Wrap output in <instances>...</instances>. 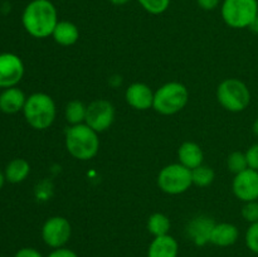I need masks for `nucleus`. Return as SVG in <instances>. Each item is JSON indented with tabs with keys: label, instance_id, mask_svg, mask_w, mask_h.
<instances>
[{
	"label": "nucleus",
	"instance_id": "f257e3e1",
	"mask_svg": "<svg viewBox=\"0 0 258 257\" xmlns=\"http://www.w3.org/2000/svg\"><path fill=\"white\" fill-rule=\"evenodd\" d=\"M58 13L50 0H33L25 7L22 23L28 34L34 38H47L58 24Z\"/></svg>",
	"mask_w": 258,
	"mask_h": 257
},
{
	"label": "nucleus",
	"instance_id": "f03ea898",
	"mask_svg": "<svg viewBox=\"0 0 258 257\" xmlns=\"http://www.w3.org/2000/svg\"><path fill=\"white\" fill-rule=\"evenodd\" d=\"M66 149L78 160H90L97 155L100 150L98 133L86 123L72 125L66 131Z\"/></svg>",
	"mask_w": 258,
	"mask_h": 257
},
{
	"label": "nucleus",
	"instance_id": "7ed1b4c3",
	"mask_svg": "<svg viewBox=\"0 0 258 257\" xmlns=\"http://www.w3.org/2000/svg\"><path fill=\"white\" fill-rule=\"evenodd\" d=\"M23 113L29 126L35 130H45L54 122L57 108L49 95L35 92L27 97Z\"/></svg>",
	"mask_w": 258,
	"mask_h": 257
},
{
	"label": "nucleus",
	"instance_id": "20e7f679",
	"mask_svg": "<svg viewBox=\"0 0 258 257\" xmlns=\"http://www.w3.org/2000/svg\"><path fill=\"white\" fill-rule=\"evenodd\" d=\"M189 101L188 88L180 82H168L154 92L153 108L160 115H175Z\"/></svg>",
	"mask_w": 258,
	"mask_h": 257
},
{
	"label": "nucleus",
	"instance_id": "39448f33",
	"mask_svg": "<svg viewBox=\"0 0 258 257\" xmlns=\"http://www.w3.org/2000/svg\"><path fill=\"white\" fill-rule=\"evenodd\" d=\"M222 18L228 27L234 29L253 27L258 14L257 0H223Z\"/></svg>",
	"mask_w": 258,
	"mask_h": 257
},
{
	"label": "nucleus",
	"instance_id": "423d86ee",
	"mask_svg": "<svg viewBox=\"0 0 258 257\" xmlns=\"http://www.w3.org/2000/svg\"><path fill=\"white\" fill-rule=\"evenodd\" d=\"M217 98L223 108L231 112H241L251 102V92L238 78H227L217 88Z\"/></svg>",
	"mask_w": 258,
	"mask_h": 257
},
{
	"label": "nucleus",
	"instance_id": "0eeeda50",
	"mask_svg": "<svg viewBox=\"0 0 258 257\" xmlns=\"http://www.w3.org/2000/svg\"><path fill=\"white\" fill-rule=\"evenodd\" d=\"M193 184L191 170L180 163L169 164L164 166L158 175V185L164 193L178 196L184 193Z\"/></svg>",
	"mask_w": 258,
	"mask_h": 257
},
{
	"label": "nucleus",
	"instance_id": "6e6552de",
	"mask_svg": "<svg viewBox=\"0 0 258 257\" xmlns=\"http://www.w3.org/2000/svg\"><path fill=\"white\" fill-rule=\"evenodd\" d=\"M72 227L64 217L54 216L48 218L42 227V238L47 246L52 248H60L70 241Z\"/></svg>",
	"mask_w": 258,
	"mask_h": 257
},
{
	"label": "nucleus",
	"instance_id": "1a4fd4ad",
	"mask_svg": "<svg viewBox=\"0 0 258 257\" xmlns=\"http://www.w3.org/2000/svg\"><path fill=\"white\" fill-rule=\"evenodd\" d=\"M115 121V107L107 100H95L87 106L86 125L90 126L96 133H103Z\"/></svg>",
	"mask_w": 258,
	"mask_h": 257
},
{
	"label": "nucleus",
	"instance_id": "9d476101",
	"mask_svg": "<svg viewBox=\"0 0 258 257\" xmlns=\"http://www.w3.org/2000/svg\"><path fill=\"white\" fill-rule=\"evenodd\" d=\"M24 76V63L14 53L0 54V87H15Z\"/></svg>",
	"mask_w": 258,
	"mask_h": 257
},
{
	"label": "nucleus",
	"instance_id": "9b49d317",
	"mask_svg": "<svg viewBox=\"0 0 258 257\" xmlns=\"http://www.w3.org/2000/svg\"><path fill=\"white\" fill-rule=\"evenodd\" d=\"M232 189L234 196L243 203L258 201V171L248 168L242 173L236 174Z\"/></svg>",
	"mask_w": 258,
	"mask_h": 257
},
{
	"label": "nucleus",
	"instance_id": "f8f14e48",
	"mask_svg": "<svg viewBox=\"0 0 258 257\" xmlns=\"http://www.w3.org/2000/svg\"><path fill=\"white\" fill-rule=\"evenodd\" d=\"M216 222L208 216H197L191 219L186 227L188 237L197 246H206L211 242V234Z\"/></svg>",
	"mask_w": 258,
	"mask_h": 257
},
{
	"label": "nucleus",
	"instance_id": "ddd939ff",
	"mask_svg": "<svg viewBox=\"0 0 258 257\" xmlns=\"http://www.w3.org/2000/svg\"><path fill=\"white\" fill-rule=\"evenodd\" d=\"M125 98L131 107L139 111L149 110L154 105V92L143 82H135L128 86L125 92Z\"/></svg>",
	"mask_w": 258,
	"mask_h": 257
},
{
	"label": "nucleus",
	"instance_id": "4468645a",
	"mask_svg": "<svg viewBox=\"0 0 258 257\" xmlns=\"http://www.w3.org/2000/svg\"><path fill=\"white\" fill-rule=\"evenodd\" d=\"M25 101H27V96L17 86L15 87L5 88L0 93V111L8 113V115L17 113L19 111H23Z\"/></svg>",
	"mask_w": 258,
	"mask_h": 257
},
{
	"label": "nucleus",
	"instance_id": "2eb2a0df",
	"mask_svg": "<svg viewBox=\"0 0 258 257\" xmlns=\"http://www.w3.org/2000/svg\"><path fill=\"white\" fill-rule=\"evenodd\" d=\"M179 244L170 234L155 237L149 246L148 257H178Z\"/></svg>",
	"mask_w": 258,
	"mask_h": 257
},
{
	"label": "nucleus",
	"instance_id": "dca6fc26",
	"mask_svg": "<svg viewBox=\"0 0 258 257\" xmlns=\"http://www.w3.org/2000/svg\"><path fill=\"white\" fill-rule=\"evenodd\" d=\"M178 156L179 163L190 170L202 165L204 159L203 150L201 149V146L193 141H185L181 144L178 150Z\"/></svg>",
	"mask_w": 258,
	"mask_h": 257
},
{
	"label": "nucleus",
	"instance_id": "f3484780",
	"mask_svg": "<svg viewBox=\"0 0 258 257\" xmlns=\"http://www.w3.org/2000/svg\"><path fill=\"white\" fill-rule=\"evenodd\" d=\"M239 232L232 223H216L211 234V243L219 247H229L234 244L238 239Z\"/></svg>",
	"mask_w": 258,
	"mask_h": 257
},
{
	"label": "nucleus",
	"instance_id": "a211bd4d",
	"mask_svg": "<svg viewBox=\"0 0 258 257\" xmlns=\"http://www.w3.org/2000/svg\"><path fill=\"white\" fill-rule=\"evenodd\" d=\"M52 37L54 42L59 45L70 47V45L77 43L78 38H80V30L75 23L68 22V20H60L55 25Z\"/></svg>",
	"mask_w": 258,
	"mask_h": 257
},
{
	"label": "nucleus",
	"instance_id": "6ab92c4d",
	"mask_svg": "<svg viewBox=\"0 0 258 257\" xmlns=\"http://www.w3.org/2000/svg\"><path fill=\"white\" fill-rule=\"evenodd\" d=\"M30 173V165L25 159L17 158L13 159L9 164L5 168V179H7L9 183L18 184L22 183L27 179V176Z\"/></svg>",
	"mask_w": 258,
	"mask_h": 257
},
{
	"label": "nucleus",
	"instance_id": "aec40b11",
	"mask_svg": "<svg viewBox=\"0 0 258 257\" xmlns=\"http://www.w3.org/2000/svg\"><path fill=\"white\" fill-rule=\"evenodd\" d=\"M170 219L164 213H154L148 219V229L154 237L166 236L170 231Z\"/></svg>",
	"mask_w": 258,
	"mask_h": 257
},
{
	"label": "nucleus",
	"instance_id": "412c9836",
	"mask_svg": "<svg viewBox=\"0 0 258 257\" xmlns=\"http://www.w3.org/2000/svg\"><path fill=\"white\" fill-rule=\"evenodd\" d=\"M66 120L71 125H78L85 123L86 113H87V106L78 100H73L66 106Z\"/></svg>",
	"mask_w": 258,
	"mask_h": 257
},
{
	"label": "nucleus",
	"instance_id": "4be33fe9",
	"mask_svg": "<svg viewBox=\"0 0 258 257\" xmlns=\"http://www.w3.org/2000/svg\"><path fill=\"white\" fill-rule=\"evenodd\" d=\"M214 176L216 174H214L213 169L203 165V164L191 170V180L197 186H208L209 184L213 183Z\"/></svg>",
	"mask_w": 258,
	"mask_h": 257
},
{
	"label": "nucleus",
	"instance_id": "5701e85b",
	"mask_svg": "<svg viewBox=\"0 0 258 257\" xmlns=\"http://www.w3.org/2000/svg\"><path fill=\"white\" fill-rule=\"evenodd\" d=\"M227 166H228L229 171L236 174L242 173L243 170L248 169V161H247L246 153L242 151H233L231 155L227 159Z\"/></svg>",
	"mask_w": 258,
	"mask_h": 257
},
{
	"label": "nucleus",
	"instance_id": "b1692460",
	"mask_svg": "<svg viewBox=\"0 0 258 257\" xmlns=\"http://www.w3.org/2000/svg\"><path fill=\"white\" fill-rule=\"evenodd\" d=\"M139 4L153 15L163 14L170 5V0H138Z\"/></svg>",
	"mask_w": 258,
	"mask_h": 257
},
{
	"label": "nucleus",
	"instance_id": "393cba45",
	"mask_svg": "<svg viewBox=\"0 0 258 257\" xmlns=\"http://www.w3.org/2000/svg\"><path fill=\"white\" fill-rule=\"evenodd\" d=\"M246 246L249 251L258 254V222L251 223L247 228Z\"/></svg>",
	"mask_w": 258,
	"mask_h": 257
},
{
	"label": "nucleus",
	"instance_id": "a878e982",
	"mask_svg": "<svg viewBox=\"0 0 258 257\" xmlns=\"http://www.w3.org/2000/svg\"><path fill=\"white\" fill-rule=\"evenodd\" d=\"M241 213L244 221L249 222V223L258 222V201L246 202L244 206L242 207Z\"/></svg>",
	"mask_w": 258,
	"mask_h": 257
},
{
	"label": "nucleus",
	"instance_id": "bb28decb",
	"mask_svg": "<svg viewBox=\"0 0 258 257\" xmlns=\"http://www.w3.org/2000/svg\"><path fill=\"white\" fill-rule=\"evenodd\" d=\"M246 158L247 161H248V168L258 171V143L253 144V145L246 151Z\"/></svg>",
	"mask_w": 258,
	"mask_h": 257
},
{
	"label": "nucleus",
	"instance_id": "cd10ccee",
	"mask_svg": "<svg viewBox=\"0 0 258 257\" xmlns=\"http://www.w3.org/2000/svg\"><path fill=\"white\" fill-rule=\"evenodd\" d=\"M48 257H78L75 251L66 247H60V248H55L48 254Z\"/></svg>",
	"mask_w": 258,
	"mask_h": 257
},
{
	"label": "nucleus",
	"instance_id": "c85d7f7f",
	"mask_svg": "<svg viewBox=\"0 0 258 257\" xmlns=\"http://www.w3.org/2000/svg\"><path fill=\"white\" fill-rule=\"evenodd\" d=\"M14 257H43L42 253L39 251H37L35 248H30V247H25V248L19 249V251L15 253Z\"/></svg>",
	"mask_w": 258,
	"mask_h": 257
},
{
	"label": "nucleus",
	"instance_id": "c756f323",
	"mask_svg": "<svg viewBox=\"0 0 258 257\" xmlns=\"http://www.w3.org/2000/svg\"><path fill=\"white\" fill-rule=\"evenodd\" d=\"M199 7L204 10H214L219 5L221 0H197Z\"/></svg>",
	"mask_w": 258,
	"mask_h": 257
},
{
	"label": "nucleus",
	"instance_id": "7c9ffc66",
	"mask_svg": "<svg viewBox=\"0 0 258 257\" xmlns=\"http://www.w3.org/2000/svg\"><path fill=\"white\" fill-rule=\"evenodd\" d=\"M130 2V0H110L111 4L113 5H117V7H121V5H125L127 4V3Z\"/></svg>",
	"mask_w": 258,
	"mask_h": 257
},
{
	"label": "nucleus",
	"instance_id": "2f4dec72",
	"mask_svg": "<svg viewBox=\"0 0 258 257\" xmlns=\"http://www.w3.org/2000/svg\"><path fill=\"white\" fill-rule=\"evenodd\" d=\"M5 180H7V179H5V174L0 170V189H2L3 185H4Z\"/></svg>",
	"mask_w": 258,
	"mask_h": 257
},
{
	"label": "nucleus",
	"instance_id": "473e14b6",
	"mask_svg": "<svg viewBox=\"0 0 258 257\" xmlns=\"http://www.w3.org/2000/svg\"><path fill=\"white\" fill-rule=\"evenodd\" d=\"M252 130H253V134L258 138V118L253 122V126H252Z\"/></svg>",
	"mask_w": 258,
	"mask_h": 257
},
{
	"label": "nucleus",
	"instance_id": "72a5a7b5",
	"mask_svg": "<svg viewBox=\"0 0 258 257\" xmlns=\"http://www.w3.org/2000/svg\"><path fill=\"white\" fill-rule=\"evenodd\" d=\"M253 27L258 28V14H257V19H256V23H254V24H253Z\"/></svg>",
	"mask_w": 258,
	"mask_h": 257
},
{
	"label": "nucleus",
	"instance_id": "f704fd0d",
	"mask_svg": "<svg viewBox=\"0 0 258 257\" xmlns=\"http://www.w3.org/2000/svg\"><path fill=\"white\" fill-rule=\"evenodd\" d=\"M30 2H33V0H30Z\"/></svg>",
	"mask_w": 258,
	"mask_h": 257
},
{
	"label": "nucleus",
	"instance_id": "c9c22d12",
	"mask_svg": "<svg viewBox=\"0 0 258 257\" xmlns=\"http://www.w3.org/2000/svg\"><path fill=\"white\" fill-rule=\"evenodd\" d=\"M0 257H3V256H0Z\"/></svg>",
	"mask_w": 258,
	"mask_h": 257
}]
</instances>
